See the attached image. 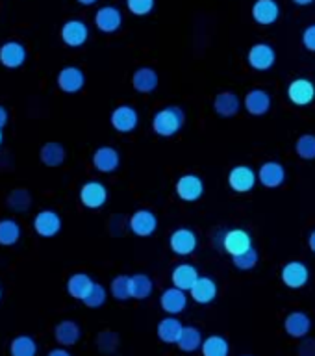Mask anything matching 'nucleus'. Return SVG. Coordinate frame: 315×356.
I'll list each match as a JSON object with an SVG mask.
<instances>
[{"mask_svg":"<svg viewBox=\"0 0 315 356\" xmlns=\"http://www.w3.org/2000/svg\"><path fill=\"white\" fill-rule=\"evenodd\" d=\"M49 356H72V355L67 349L60 347V349H52V350H50Z\"/></svg>","mask_w":315,"mask_h":356,"instance_id":"a18cd8bd","label":"nucleus"},{"mask_svg":"<svg viewBox=\"0 0 315 356\" xmlns=\"http://www.w3.org/2000/svg\"><path fill=\"white\" fill-rule=\"evenodd\" d=\"M308 247L312 249V252H315V230H312L310 236H308Z\"/></svg>","mask_w":315,"mask_h":356,"instance_id":"de8ad7c7","label":"nucleus"},{"mask_svg":"<svg viewBox=\"0 0 315 356\" xmlns=\"http://www.w3.org/2000/svg\"><path fill=\"white\" fill-rule=\"evenodd\" d=\"M302 44L306 50L315 52V24H308L302 32Z\"/></svg>","mask_w":315,"mask_h":356,"instance_id":"37998d69","label":"nucleus"},{"mask_svg":"<svg viewBox=\"0 0 315 356\" xmlns=\"http://www.w3.org/2000/svg\"><path fill=\"white\" fill-rule=\"evenodd\" d=\"M273 106L271 95L267 93L266 89H250L249 93L245 95L243 108L249 111L250 115L261 117L269 113Z\"/></svg>","mask_w":315,"mask_h":356,"instance_id":"dca6fc26","label":"nucleus"},{"mask_svg":"<svg viewBox=\"0 0 315 356\" xmlns=\"http://www.w3.org/2000/svg\"><path fill=\"white\" fill-rule=\"evenodd\" d=\"M315 0H293V4H297V6H302V8H305V6H310V4H314Z\"/></svg>","mask_w":315,"mask_h":356,"instance_id":"09e8293b","label":"nucleus"},{"mask_svg":"<svg viewBox=\"0 0 315 356\" xmlns=\"http://www.w3.org/2000/svg\"><path fill=\"white\" fill-rule=\"evenodd\" d=\"M121 165V154L113 147H99L93 152V167L99 172H113Z\"/></svg>","mask_w":315,"mask_h":356,"instance_id":"412c9836","label":"nucleus"},{"mask_svg":"<svg viewBox=\"0 0 315 356\" xmlns=\"http://www.w3.org/2000/svg\"><path fill=\"white\" fill-rule=\"evenodd\" d=\"M95 24L102 33H113L122 26V13L115 6H102L95 13Z\"/></svg>","mask_w":315,"mask_h":356,"instance_id":"2eb2a0df","label":"nucleus"},{"mask_svg":"<svg viewBox=\"0 0 315 356\" xmlns=\"http://www.w3.org/2000/svg\"><path fill=\"white\" fill-rule=\"evenodd\" d=\"M108 200V189L102 182L91 180L80 188V202L89 210H100Z\"/></svg>","mask_w":315,"mask_h":356,"instance_id":"9d476101","label":"nucleus"},{"mask_svg":"<svg viewBox=\"0 0 315 356\" xmlns=\"http://www.w3.org/2000/svg\"><path fill=\"white\" fill-rule=\"evenodd\" d=\"M191 299L197 302V305H210L213 302L217 297V284L213 278L210 277H199V280L195 282V286L191 288Z\"/></svg>","mask_w":315,"mask_h":356,"instance_id":"a878e982","label":"nucleus"},{"mask_svg":"<svg viewBox=\"0 0 315 356\" xmlns=\"http://www.w3.org/2000/svg\"><path fill=\"white\" fill-rule=\"evenodd\" d=\"M200 350H202V356H228L230 355V343L227 338L213 334L202 341Z\"/></svg>","mask_w":315,"mask_h":356,"instance_id":"473e14b6","label":"nucleus"},{"mask_svg":"<svg viewBox=\"0 0 315 356\" xmlns=\"http://www.w3.org/2000/svg\"><path fill=\"white\" fill-rule=\"evenodd\" d=\"M33 230L41 238H54L61 230V217L52 210L39 211L38 216L33 217Z\"/></svg>","mask_w":315,"mask_h":356,"instance_id":"6ab92c4d","label":"nucleus"},{"mask_svg":"<svg viewBox=\"0 0 315 356\" xmlns=\"http://www.w3.org/2000/svg\"><path fill=\"white\" fill-rule=\"evenodd\" d=\"M117 334L113 332H100L99 338H97V345H99L100 350H104V353H111V350H115L117 347Z\"/></svg>","mask_w":315,"mask_h":356,"instance_id":"79ce46f5","label":"nucleus"},{"mask_svg":"<svg viewBox=\"0 0 315 356\" xmlns=\"http://www.w3.org/2000/svg\"><path fill=\"white\" fill-rule=\"evenodd\" d=\"M19 238H21L19 222L13 221V219H2L0 221V245L10 247V245H15Z\"/></svg>","mask_w":315,"mask_h":356,"instance_id":"72a5a7b5","label":"nucleus"},{"mask_svg":"<svg viewBox=\"0 0 315 356\" xmlns=\"http://www.w3.org/2000/svg\"><path fill=\"white\" fill-rule=\"evenodd\" d=\"M11 356H35L38 345L30 336H17L10 345Z\"/></svg>","mask_w":315,"mask_h":356,"instance_id":"f704fd0d","label":"nucleus"},{"mask_svg":"<svg viewBox=\"0 0 315 356\" xmlns=\"http://www.w3.org/2000/svg\"><path fill=\"white\" fill-rule=\"evenodd\" d=\"M199 277V271H197V267L193 264H178L171 273L172 286L184 289V291H191Z\"/></svg>","mask_w":315,"mask_h":356,"instance_id":"393cba45","label":"nucleus"},{"mask_svg":"<svg viewBox=\"0 0 315 356\" xmlns=\"http://www.w3.org/2000/svg\"><path fill=\"white\" fill-rule=\"evenodd\" d=\"M160 306L161 310L169 314V316H178L186 310L188 306V291H184L180 288H167L161 291L160 295Z\"/></svg>","mask_w":315,"mask_h":356,"instance_id":"ddd939ff","label":"nucleus"},{"mask_svg":"<svg viewBox=\"0 0 315 356\" xmlns=\"http://www.w3.org/2000/svg\"><path fill=\"white\" fill-rule=\"evenodd\" d=\"M156 0H127L128 11L136 17L149 15L150 11L154 10Z\"/></svg>","mask_w":315,"mask_h":356,"instance_id":"a19ab883","label":"nucleus"},{"mask_svg":"<svg viewBox=\"0 0 315 356\" xmlns=\"http://www.w3.org/2000/svg\"><path fill=\"white\" fill-rule=\"evenodd\" d=\"M258 182V171L249 165H236L228 172V186L236 193H249Z\"/></svg>","mask_w":315,"mask_h":356,"instance_id":"7ed1b4c3","label":"nucleus"},{"mask_svg":"<svg viewBox=\"0 0 315 356\" xmlns=\"http://www.w3.org/2000/svg\"><path fill=\"white\" fill-rule=\"evenodd\" d=\"M158 83H160V76H158V72H156V69H152V67H139V69L134 71L132 86L138 93H154L156 88H158Z\"/></svg>","mask_w":315,"mask_h":356,"instance_id":"4be33fe9","label":"nucleus"},{"mask_svg":"<svg viewBox=\"0 0 315 356\" xmlns=\"http://www.w3.org/2000/svg\"><path fill=\"white\" fill-rule=\"evenodd\" d=\"M186 122V111L180 106H165L156 111L152 117V130L160 138H172L184 128Z\"/></svg>","mask_w":315,"mask_h":356,"instance_id":"f257e3e1","label":"nucleus"},{"mask_svg":"<svg viewBox=\"0 0 315 356\" xmlns=\"http://www.w3.org/2000/svg\"><path fill=\"white\" fill-rule=\"evenodd\" d=\"M39 156L47 167H60L65 161V147L58 141H49L41 147Z\"/></svg>","mask_w":315,"mask_h":356,"instance_id":"7c9ffc66","label":"nucleus"},{"mask_svg":"<svg viewBox=\"0 0 315 356\" xmlns=\"http://www.w3.org/2000/svg\"><path fill=\"white\" fill-rule=\"evenodd\" d=\"M110 122H111V127L115 128L117 132L130 134V132H134L136 128H138L139 113L136 108H132V106L121 104V106H117L115 110L111 111Z\"/></svg>","mask_w":315,"mask_h":356,"instance_id":"6e6552de","label":"nucleus"},{"mask_svg":"<svg viewBox=\"0 0 315 356\" xmlns=\"http://www.w3.org/2000/svg\"><path fill=\"white\" fill-rule=\"evenodd\" d=\"M58 86L63 93L74 95L86 86V74L80 67L69 65L63 67L58 74Z\"/></svg>","mask_w":315,"mask_h":356,"instance_id":"f3484780","label":"nucleus"},{"mask_svg":"<svg viewBox=\"0 0 315 356\" xmlns=\"http://www.w3.org/2000/svg\"><path fill=\"white\" fill-rule=\"evenodd\" d=\"M89 38V28L88 24L80 19H71L67 21L63 26H61V39L67 47H72V49H78L82 47Z\"/></svg>","mask_w":315,"mask_h":356,"instance_id":"4468645a","label":"nucleus"},{"mask_svg":"<svg viewBox=\"0 0 315 356\" xmlns=\"http://www.w3.org/2000/svg\"><path fill=\"white\" fill-rule=\"evenodd\" d=\"M300 356H315V339H305L299 347Z\"/></svg>","mask_w":315,"mask_h":356,"instance_id":"c03bdc74","label":"nucleus"},{"mask_svg":"<svg viewBox=\"0 0 315 356\" xmlns=\"http://www.w3.org/2000/svg\"><path fill=\"white\" fill-rule=\"evenodd\" d=\"M243 356H252V355H243Z\"/></svg>","mask_w":315,"mask_h":356,"instance_id":"603ef678","label":"nucleus"},{"mask_svg":"<svg viewBox=\"0 0 315 356\" xmlns=\"http://www.w3.org/2000/svg\"><path fill=\"white\" fill-rule=\"evenodd\" d=\"M280 278H282L284 286H288L289 289H300L310 280V269L305 261L291 260L282 267Z\"/></svg>","mask_w":315,"mask_h":356,"instance_id":"39448f33","label":"nucleus"},{"mask_svg":"<svg viewBox=\"0 0 315 356\" xmlns=\"http://www.w3.org/2000/svg\"><path fill=\"white\" fill-rule=\"evenodd\" d=\"M252 19L261 26H271L280 17V6L277 0H256L252 4Z\"/></svg>","mask_w":315,"mask_h":356,"instance_id":"a211bd4d","label":"nucleus"},{"mask_svg":"<svg viewBox=\"0 0 315 356\" xmlns=\"http://www.w3.org/2000/svg\"><path fill=\"white\" fill-rule=\"evenodd\" d=\"M6 122H8V110L4 106H0V128H4Z\"/></svg>","mask_w":315,"mask_h":356,"instance_id":"49530a36","label":"nucleus"},{"mask_svg":"<svg viewBox=\"0 0 315 356\" xmlns=\"http://www.w3.org/2000/svg\"><path fill=\"white\" fill-rule=\"evenodd\" d=\"M250 247H252V238L243 228H232L223 236V249L227 250L232 258L247 252Z\"/></svg>","mask_w":315,"mask_h":356,"instance_id":"9b49d317","label":"nucleus"},{"mask_svg":"<svg viewBox=\"0 0 315 356\" xmlns=\"http://www.w3.org/2000/svg\"><path fill=\"white\" fill-rule=\"evenodd\" d=\"M30 204H32V197H30L26 189H15L8 197V206L13 211H26L30 208Z\"/></svg>","mask_w":315,"mask_h":356,"instance_id":"58836bf2","label":"nucleus"},{"mask_svg":"<svg viewBox=\"0 0 315 356\" xmlns=\"http://www.w3.org/2000/svg\"><path fill=\"white\" fill-rule=\"evenodd\" d=\"M202 334H200L199 328L195 327H184L180 338H178L177 345L178 349L184 350V353H195L202 347Z\"/></svg>","mask_w":315,"mask_h":356,"instance_id":"2f4dec72","label":"nucleus"},{"mask_svg":"<svg viewBox=\"0 0 315 356\" xmlns=\"http://www.w3.org/2000/svg\"><path fill=\"white\" fill-rule=\"evenodd\" d=\"M247 63L255 71H269L277 63V52L269 43H256L247 52Z\"/></svg>","mask_w":315,"mask_h":356,"instance_id":"20e7f679","label":"nucleus"},{"mask_svg":"<svg viewBox=\"0 0 315 356\" xmlns=\"http://www.w3.org/2000/svg\"><path fill=\"white\" fill-rule=\"evenodd\" d=\"M106 299H108V293H106V288L102 284H93V288L89 289V293L86 295V299L82 300L83 305L88 306V308H100V306L104 305Z\"/></svg>","mask_w":315,"mask_h":356,"instance_id":"ea45409f","label":"nucleus"},{"mask_svg":"<svg viewBox=\"0 0 315 356\" xmlns=\"http://www.w3.org/2000/svg\"><path fill=\"white\" fill-rule=\"evenodd\" d=\"M26 49L19 41H6L0 47V63L8 69H17L26 61Z\"/></svg>","mask_w":315,"mask_h":356,"instance_id":"b1692460","label":"nucleus"},{"mask_svg":"<svg viewBox=\"0 0 315 356\" xmlns=\"http://www.w3.org/2000/svg\"><path fill=\"white\" fill-rule=\"evenodd\" d=\"M56 341L61 345V347H72V345L78 343V339L82 336L80 332V325L76 321H71V319H65V321L58 323V327L54 330Z\"/></svg>","mask_w":315,"mask_h":356,"instance_id":"cd10ccee","label":"nucleus"},{"mask_svg":"<svg viewBox=\"0 0 315 356\" xmlns=\"http://www.w3.org/2000/svg\"><path fill=\"white\" fill-rule=\"evenodd\" d=\"M0 297H2V291H0Z\"/></svg>","mask_w":315,"mask_h":356,"instance_id":"864d4df0","label":"nucleus"},{"mask_svg":"<svg viewBox=\"0 0 315 356\" xmlns=\"http://www.w3.org/2000/svg\"><path fill=\"white\" fill-rule=\"evenodd\" d=\"M93 280L89 275L86 273H74L69 277L67 280V291L71 295L72 299H78V300H83L86 299V295L89 293V289L93 288Z\"/></svg>","mask_w":315,"mask_h":356,"instance_id":"c85d7f7f","label":"nucleus"},{"mask_svg":"<svg viewBox=\"0 0 315 356\" xmlns=\"http://www.w3.org/2000/svg\"><path fill=\"white\" fill-rule=\"evenodd\" d=\"M284 330L291 338H306L312 330V319L305 312H291L284 319Z\"/></svg>","mask_w":315,"mask_h":356,"instance_id":"aec40b11","label":"nucleus"},{"mask_svg":"<svg viewBox=\"0 0 315 356\" xmlns=\"http://www.w3.org/2000/svg\"><path fill=\"white\" fill-rule=\"evenodd\" d=\"M169 247L177 256H189L199 247V238L191 228H177L169 236Z\"/></svg>","mask_w":315,"mask_h":356,"instance_id":"423d86ee","label":"nucleus"},{"mask_svg":"<svg viewBox=\"0 0 315 356\" xmlns=\"http://www.w3.org/2000/svg\"><path fill=\"white\" fill-rule=\"evenodd\" d=\"M154 291V280L145 275V273H138L130 277V293L132 299L136 300H145L149 299L150 295Z\"/></svg>","mask_w":315,"mask_h":356,"instance_id":"c756f323","label":"nucleus"},{"mask_svg":"<svg viewBox=\"0 0 315 356\" xmlns=\"http://www.w3.org/2000/svg\"><path fill=\"white\" fill-rule=\"evenodd\" d=\"M241 106H243V100H239L238 95L232 93V91H221L213 99V110H216L217 115L225 117V119L238 115Z\"/></svg>","mask_w":315,"mask_h":356,"instance_id":"5701e85b","label":"nucleus"},{"mask_svg":"<svg viewBox=\"0 0 315 356\" xmlns=\"http://www.w3.org/2000/svg\"><path fill=\"white\" fill-rule=\"evenodd\" d=\"M175 191H177L178 199L184 200V202H195L204 195V182H202V178L199 175L186 172L177 180Z\"/></svg>","mask_w":315,"mask_h":356,"instance_id":"f03ea898","label":"nucleus"},{"mask_svg":"<svg viewBox=\"0 0 315 356\" xmlns=\"http://www.w3.org/2000/svg\"><path fill=\"white\" fill-rule=\"evenodd\" d=\"M288 99L299 108L312 104L315 100V83L308 78H295L288 86Z\"/></svg>","mask_w":315,"mask_h":356,"instance_id":"0eeeda50","label":"nucleus"},{"mask_svg":"<svg viewBox=\"0 0 315 356\" xmlns=\"http://www.w3.org/2000/svg\"><path fill=\"white\" fill-rule=\"evenodd\" d=\"M128 227L138 238H149L158 228V217L150 210H136L128 219Z\"/></svg>","mask_w":315,"mask_h":356,"instance_id":"1a4fd4ad","label":"nucleus"},{"mask_svg":"<svg viewBox=\"0 0 315 356\" xmlns=\"http://www.w3.org/2000/svg\"><path fill=\"white\" fill-rule=\"evenodd\" d=\"M111 297L117 300H128L132 299L130 293V275H117L110 284Z\"/></svg>","mask_w":315,"mask_h":356,"instance_id":"c9c22d12","label":"nucleus"},{"mask_svg":"<svg viewBox=\"0 0 315 356\" xmlns=\"http://www.w3.org/2000/svg\"><path fill=\"white\" fill-rule=\"evenodd\" d=\"M258 260H260V254H258V250L255 247H250L247 252L239 256H234L232 261H234V267L239 269V271H250V269H255L258 266Z\"/></svg>","mask_w":315,"mask_h":356,"instance_id":"4c0bfd02","label":"nucleus"},{"mask_svg":"<svg viewBox=\"0 0 315 356\" xmlns=\"http://www.w3.org/2000/svg\"><path fill=\"white\" fill-rule=\"evenodd\" d=\"M295 152L302 160H315V134H302L295 141Z\"/></svg>","mask_w":315,"mask_h":356,"instance_id":"e433bc0d","label":"nucleus"},{"mask_svg":"<svg viewBox=\"0 0 315 356\" xmlns=\"http://www.w3.org/2000/svg\"><path fill=\"white\" fill-rule=\"evenodd\" d=\"M76 2L82 6H93V4H97L99 0H76Z\"/></svg>","mask_w":315,"mask_h":356,"instance_id":"8fccbe9b","label":"nucleus"},{"mask_svg":"<svg viewBox=\"0 0 315 356\" xmlns=\"http://www.w3.org/2000/svg\"><path fill=\"white\" fill-rule=\"evenodd\" d=\"M182 330H184V325L177 316L163 317V319L158 323V338L167 345L177 343L178 338H180V334H182Z\"/></svg>","mask_w":315,"mask_h":356,"instance_id":"bb28decb","label":"nucleus"},{"mask_svg":"<svg viewBox=\"0 0 315 356\" xmlns=\"http://www.w3.org/2000/svg\"><path fill=\"white\" fill-rule=\"evenodd\" d=\"M258 182L264 186V188L275 189L280 188L284 182H286V169L280 161H264L258 169Z\"/></svg>","mask_w":315,"mask_h":356,"instance_id":"f8f14e48","label":"nucleus"},{"mask_svg":"<svg viewBox=\"0 0 315 356\" xmlns=\"http://www.w3.org/2000/svg\"><path fill=\"white\" fill-rule=\"evenodd\" d=\"M0 143H2V128H0Z\"/></svg>","mask_w":315,"mask_h":356,"instance_id":"3c124183","label":"nucleus"}]
</instances>
